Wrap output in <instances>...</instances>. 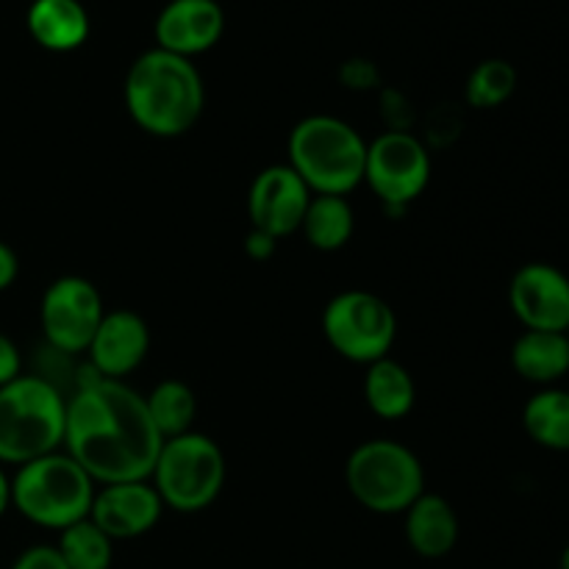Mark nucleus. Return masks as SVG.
<instances>
[{
  "label": "nucleus",
  "mask_w": 569,
  "mask_h": 569,
  "mask_svg": "<svg viewBox=\"0 0 569 569\" xmlns=\"http://www.w3.org/2000/svg\"><path fill=\"white\" fill-rule=\"evenodd\" d=\"M509 303L526 331H569V276L548 261H531L515 272Z\"/></svg>",
  "instance_id": "9b49d317"
},
{
  "label": "nucleus",
  "mask_w": 569,
  "mask_h": 569,
  "mask_svg": "<svg viewBox=\"0 0 569 569\" xmlns=\"http://www.w3.org/2000/svg\"><path fill=\"white\" fill-rule=\"evenodd\" d=\"M126 106L142 131L181 137L203 114V78L192 59L161 48L144 50L126 76Z\"/></svg>",
  "instance_id": "f03ea898"
},
{
  "label": "nucleus",
  "mask_w": 569,
  "mask_h": 569,
  "mask_svg": "<svg viewBox=\"0 0 569 569\" xmlns=\"http://www.w3.org/2000/svg\"><path fill=\"white\" fill-rule=\"evenodd\" d=\"M517 70L506 59H487L467 78V103L472 109H498L515 94Z\"/></svg>",
  "instance_id": "b1692460"
},
{
  "label": "nucleus",
  "mask_w": 569,
  "mask_h": 569,
  "mask_svg": "<svg viewBox=\"0 0 569 569\" xmlns=\"http://www.w3.org/2000/svg\"><path fill=\"white\" fill-rule=\"evenodd\" d=\"M276 242L278 239L267 237V233H261V231H253L248 237V250L256 256V259H267V256L276 250Z\"/></svg>",
  "instance_id": "c85d7f7f"
},
{
  "label": "nucleus",
  "mask_w": 569,
  "mask_h": 569,
  "mask_svg": "<svg viewBox=\"0 0 569 569\" xmlns=\"http://www.w3.org/2000/svg\"><path fill=\"white\" fill-rule=\"evenodd\" d=\"M345 81L356 89H365L376 81V67L367 64V61H348L345 64Z\"/></svg>",
  "instance_id": "bb28decb"
},
{
  "label": "nucleus",
  "mask_w": 569,
  "mask_h": 569,
  "mask_svg": "<svg viewBox=\"0 0 569 569\" xmlns=\"http://www.w3.org/2000/svg\"><path fill=\"white\" fill-rule=\"evenodd\" d=\"M106 309L92 281L81 276L56 278L42 295L39 322L50 350L64 356L83 353L103 320Z\"/></svg>",
  "instance_id": "9d476101"
},
{
  "label": "nucleus",
  "mask_w": 569,
  "mask_h": 569,
  "mask_svg": "<svg viewBox=\"0 0 569 569\" xmlns=\"http://www.w3.org/2000/svg\"><path fill=\"white\" fill-rule=\"evenodd\" d=\"M309 203V187L300 181V176L289 164L267 167L250 183L248 214L253 222V231L267 233L272 239L300 231Z\"/></svg>",
  "instance_id": "f8f14e48"
},
{
  "label": "nucleus",
  "mask_w": 569,
  "mask_h": 569,
  "mask_svg": "<svg viewBox=\"0 0 569 569\" xmlns=\"http://www.w3.org/2000/svg\"><path fill=\"white\" fill-rule=\"evenodd\" d=\"M559 569H569V545H567V548H565V553H561Z\"/></svg>",
  "instance_id": "7c9ffc66"
},
{
  "label": "nucleus",
  "mask_w": 569,
  "mask_h": 569,
  "mask_svg": "<svg viewBox=\"0 0 569 569\" xmlns=\"http://www.w3.org/2000/svg\"><path fill=\"white\" fill-rule=\"evenodd\" d=\"M11 506V481L6 478L3 467H0V517L6 515V509Z\"/></svg>",
  "instance_id": "c756f323"
},
{
  "label": "nucleus",
  "mask_w": 569,
  "mask_h": 569,
  "mask_svg": "<svg viewBox=\"0 0 569 569\" xmlns=\"http://www.w3.org/2000/svg\"><path fill=\"white\" fill-rule=\"evenodd\" d=\"M26 26L33 42L53 53H70L89 37V14L81 0H33Z\"/></svg>",
  "instance_id": "dca6fc26"
},
{
  "label": "nucleus",
  "mask_w": 569,
  "mask_h": 569,
  "mask_svg": "<svg viewBox=\"0 0 569 569\" xmlns=\"http://www.w3.org/2000/svg\"><path fill=\"white\" fill-rule=\"evenodd\" d=\"M353 228V206H350L342 194H311L303 226H300V231L306 233L311 248L333 253V250L345 248V244L350 242Z\"/></svg>",
  "instance_id": "412c9836"
},
{
  "label": "nucleus",
  "mask_w": 569,
  "mask_h": 569,
  "mask_svg": "<svg viewBox=\"0 0 569 569\" xmlns=\"http://www.w3.org/2000/svg\"><path fill=\"white\" fill-rule=\"evenodd\" d=\"M22 359H20V350L17 345L11 342L6 333H0V387L11 383L14 378L22 376Z\"/></svg>",
  "instance_id": "a878e982"
},
{
  "label": "nucleus",
  "mask_w": 569,
  "mask_h": 569,
  "mask_svg": "<svg viewBox=\"0 0 569 569\" xmlns=\"http://www.w3.org/2000/svg\"><path fill=\"white\" fill-rule=\"evenodd\" d=\"M567 337H569V331H567Z\"/></svg>",
  "instance_id": "2f4dec72"
},
{
  "label": "nucleus",
  "mask_w": 569,
  "mask_h": 569,
  "mask_svg": "<svg viewBox=\"0 0 569 569\" xmlns=\"http://www.w3.org/2000/svg\"><path fill=\"white\" fill-rule=\"evenodd\" d=\"M522 426L539 448L569 453V392L545 387L522 409Z\"/></svg>",
  "instance_id": "aec40b11"
},
{
  "label": "nucleus",
  "mask_w": 569,
  "mask_h": 569,
  "mask_svg": "<svg viewBox=\"0 0 569 569\" xmlns=\"http://www.w3.org/2000/svg\"><path fill=\"white\" fill-rule=\"evenodd\" d=\"M153 489L161 503L181 515L209 509L226 483V456L206 433L164 439L153 467Z\"/></svg>",
  "instance_id": "0eeeda50"
},
{
  "label": "nucleus",
  "mask_w": 569,
  "mask_h": 569,
  "mask_svg": "<svg viewBox=\"0 0 569 569\" xmlns=\"http://www.w3.org/2000/svg\"><path fill=\"white\" fill-rule=\"evenodd\" d=\"M322 333L342 359L372 365L387 359L398 337L392 306L365 289L337 295L322 311Z\"/></svg>",
  "instance_id": "6e6552de"
},
{
  "label": "nucleus",
  "mask_w": 569,
  "mask_h": 569,
  "mask_svg": "<svg viewBox=\"0 0 569 569\" xmlns=\"http://www.w3.org/2000/svg\"><path fill=\"white\" fill-rule=\"evenodd\" d=\"M406 539L422 559H442L459 542V517L439 495H420L406 509Z\"/></svg>",
  "instance_id": "f3484780"
},
{
  "label": "nucleus",
  "mask_w": 569,
  "mask_h": 569,
  "mask_svg": "<svg viewBox=\"0 0 569 569\" xmlns=\"http://www.w3.org/2000/svg\"><path fill=\"white\" fill-rule=\"evenodd\" d=\"M222 31L226 14L217 0H170L156 17V48L192 59L214 48Z\"/></svg>",
  "instance_id": "4468645a"
},
{
  "label": "nucleus",
  "mask_w": 569,
  "mask_h": 569,
  "mask_svg": "<svg viewBox=\"0 0 569 569\" xmlns=\"http://www.w3.org/2000/svg\"><path fill=\"white\" fill-rule=\"evenodd\" d=\"M161 439H176L192 431L194 415H198V400L194 392L183 381H161L153 392L144 398Z\"/></svg>",
  "instance_id": "4be33fe9"
},
{
  "label": "nucleus",
  "mask_w": 569,
  "mask_h": 569,
  "mask_svg": "<svg viewBox=\"0 0 569 569\" xmlns=\"http://www.w3.org/2000/svg\"><path fill=\"white\" fill-rule=\"evenodd\" d=\"M431 178V156L409 131H387L367 144L365 181L389 206L403 209L420 198Z\"/></svg>",
  "instance_id": "1a4fd4ad"
},
{
  "label": "nucleus",
  "mask_w": 569,
  "mask_h": 569,
  "mask_svg": "<svg viewBox=\"0 0 569 569\" xmlns=\"http://www.w3.org/2000/svg\"><path fill=\"white\" fill-rule=\"evenodd\" d=\"M94 500V481L70 453L33 459L11 478V506L33 526L64 528L87 520Z\"/></svg>",
  "instance_id": "39448f33"
},
{
  "label": "nucleus",
  "mask_w": 569,
  "mask_h": 569,
  "mask_svg": "<svg viewBox=\"0 0 569 569\" xmlns=\"http://www.w3.org/2000/svg\"><path fill=\"white\" fill-rule=\"evenodd\" d=\"M164 503L153 483L128 481L109 483L94 492L89 520L114 542V539H137L159 522Z\"/></svg>",
  "instance_id": "ddd939ff"
},
{
  "label": "nucleus",
  "mask_w": 569,
  "mask_h": 569,
  "mask_svg": "<svg viewBox=\"0 0 569 569\" xmlns=\"http://www.w3.org/2000/svg\"><path fill=\"white\" fill-rule=\"evenodd\" d=\"M417 398V387L411 372L395 359H378L367 365L365 400L383 420H400L411 411Z\"/></svg>",
  "instance_id": "6ab92c4d"
},
{
  "label": "nucleus",
  "mask_w": 569,
  "mask_h": 569,
  "mask_svg": "<svg viewBox=\"0 0 569 569\" xmlns=\"http://www.w3.org/2000/svg\"><path fill=\"white\" fill-rule=\"evenodd\" d=\"M517 376L539 387H553L569 372V337L556 331H526L511 348Z\"/></svg>",
  "instance_id": "a211bd4d"
},
{
  "label": "nucleus",
  "mask_w": 569,
  "mask_h": 569,
  "mask_svg": "<svg viewBox=\"0 0 569 569\" xmlns=\"http://www.w3.org/2000/svg\"><path fill=\"white\" fill-rule=\"evenodd\" d=\"M164 445L137 389L111 381L87 367L78 389L67 398L64 453L83 467L94 483L148 481Z\"/></svg>",
  "instance_id": "f257e3e1"
},
{
  "label": "nucleus",
  "mask_w": 569,
  "mask_h": 569,
  "mask_svg": "<svg viewBox=\"0 0 569 569\" xmlns=\"http://www.w3.org/2000/svg\"><path fill=\"white\" fill-rule=\"evenodd\" d=\"M150 350L148 322L137 311L117 309L106 311L89 342V367L111 381H122L128 372L137 370Z\"/></svg>",
  "instance_id": "2eb2a0df"
},
{
  "label": "nucleus",
  "mask_w": 569,
  "mask_h": 569,
  "mask_svg": "<svg viewBox=\"0 0 569 569\" xmlns=\"http://www.w3.org/2000/svg\"><path fill=\"white\" fill-rule=\"evenodd\" d=\"M367 142L350 122L311 114L289 137V167L311 194H348L365 181Z\"/></svg>",
  "instance_id": "20e7f679"
},
{
  "label": "nucleus",
  "mask_w": 569,
  "mask_h": 569,
  "mask_svg": "<svg viewBox=\"0 0 569 569\" xmlns=\"http://www.w3.org/2000/svg\"><path fill=\"white\" fill-rule=\"evenodd\" d=\"M67 400L42 376L0 387V465H28L64 445Z\"/></svg>",
  "instance_id": "7ed1b4c3"
},
{
  "label": "nucleus",
  "mask_w": 569,
  "mask_h": 569,
  "mask_svg": "<svg viewBox=\"0 0 569 569\" xmlns=\"http://www.w3.org/2000/svg\"><path fill=\"white\" fill-rule=\"evenodd\" d=\"M11 569H67V565L61 561L59 550L48 548V545H39V548L26 550Z\"/></svg>",
  "instance_id": "393cba45"
},
{
  "label": "nucleus",
  "mask_w": 569,
  "mask_h": 569,
  "mask_svg": "<svg viewBox=\"0 0 569 569\" xmlns=\"http://www.w3.org/2000/svg\"><path fill=\"white\" fill-rule=\"evenodd\" d=\"M59 556L67 569H109L111 567V539L94 526L92 520H81L64 528L59 539Z\"/></svg>",
  "instance_id": "5701e85b"
},
{
  "label": "nucleus",
  "mask_w": 569,
  "mask_h": 569,
  "mask_svg": "<svg viewBox=\"0 0 569 569\" xmlns=\"http://www.w3.org/2000/svg\"><path fill=\"white\" fill-rule=\"evenodd\" d=\"M17 272H20V261H17V253L6 242H0V292L14 283Z\"/></svg>",
  "instance_id": "cd10ccee"
},
{
  "label": "nucleus",
  "mask_w": 569,
  "mask_h": 569,
  "mask_svg": "<svg viewBox=\"0 0 569 569\" xmlns=\"http://www.w3.org/2000/svg\"><path fill=\"white\" fill-rule=\"evenodd\" d=\"M350 495L376 515H400L426 495V472L406 445L372 439L359 445L345 465Z\"/></svg>",
  "instance_id": "423d86ee"
}]
</instances>
